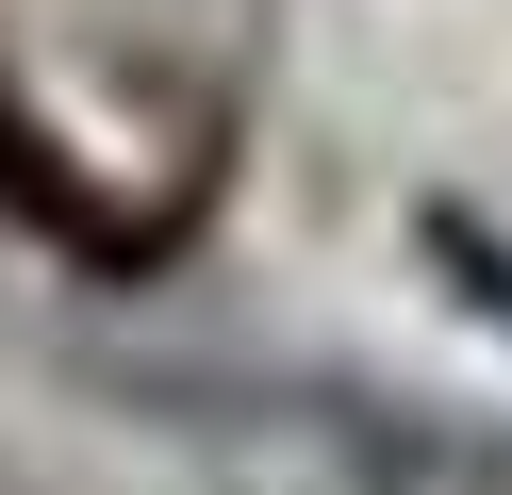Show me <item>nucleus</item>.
<instances>
[]
</instances>
